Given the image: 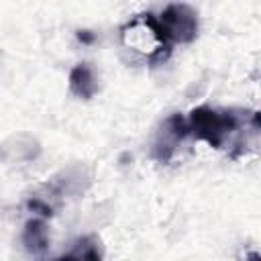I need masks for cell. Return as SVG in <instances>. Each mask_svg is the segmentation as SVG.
Instances as JSON below:
<instances>
[{
  "mask_svg": "<svg viewBox=\"0 0 261 261\" xmlns=\"http://www.w3.org/2000/svg\"><path fill=\"white\" fill-rule=\"evenodd\" d=\"M55 261H80V259H77V255H75V253H67V255H61V257H57Z\"/></svg>",
  "mask_w": 261,
  "mask_h": 261,
  "instance_id": "9c48e42d",
  "label": "cell"
},
{
  "mask_svg": "<svg viewBox=\"0 0 261 261\" xmlns=\"http://www.w3.org/2000/svg\"><path fill=\"white\" fill-rule=\"evenodd\" d=\"M77 39H80L82 43H92V41L96 39V35H94L92 31H77Z\"/></svg>",
  "mask_w": 261,
  "mask_h": 261,
  "instance_id": "ba28073f",
  "label": "cell"
},
{
  "mask_svg": "<svg viewBox=\"0 0 261 261\" xmlns=\"http://www.w3.org/2000/svg\"><path fill=\"white\" fill-rule=\"evenodd\" d=\"M188 120L175 112L171 116H167L161 124V130L157 133V139H155V147H153V153L159 161H167L175 149V145L188 135Z\"/></svg>",
  "mask_w": 261,
  "mask_h": 261,
  "instance_id": "277c9868",
  "label": "cell"
},
{
  "mask_svg": "<svg viewBox=\"0 0 261 261\" xmlns=\"http://www.w3.org/2000/svg\"><path fill=\"white\" fill-rule=\"evenodd\" d=\"M245 261H259V255H257V253H249V255L245 257Z\"/></svg>",
  "mask_w": 261,
  "mask_h": 261,
  "instance_id": "30bf717a",
  "label": "cell"
},
{
  "mask_svg": "<svg viewBox=\"0 0 261 261\" xmlns=\"http://www.w3.org/2000/svg\"><path fill=\"white\" fill-rule=\"evenodd\" d=\"M69 90L82 100H90L98 92V82L96 73L90 67V63H77L69 71Z\"/></svg>",
  "mask_w": 261,
  "mask_h": 261,
  "instance_id": "5b68a950",
  "label": "cell"
},
{
  "mask_svg": "<svg viewBox=\"0 0 261 261\" xmlns=\"http://www.w3.org/2000/svg\"><path fill=\"white\" fill-rule=\"evenodd\" d=\"M122 41L126 47H133L135 51L149 55H155L157 51L167 49L169 45L159 20L153 14H141L139 18L130 20L122 29Z\"/></svg>",
  "mask_w": 261,
  "mask_h": 261,
  "instance_id": "7a4b0ae2",
  "label": "cell"
},
{
  "mask_svg": "<svg viewBox=\"0 0 261 261\" xmlns=\"http://www.w3.org/2000/svg\"><path fill=\"white\" fill-rule=\"evenodd\" d=\"M77 245H80V247H77V251H73V253L77 255L80 261H102L100 247H98V243H96L94 239L86 237V239H82Z\"/></svg>",
  "mask_w": 261,
  "mask_h": 261,
  "instance_id": "52a82bcc",
  "label": "cell"
},
{
  "mask_svg": "<svg viewBox=\"0 0 261 261\" xmlns=\"http://www.w3.org/2000/svg\"><path fill=\"white\" fill-rule=\"evenodd\" d=\"M239 126V118L237 114H232L230 110H214L210 106H198L190 112V118H188V130L208 143L210 147H220L224 143V139L237 130Z\"/></svg>",
  "mask_w": 261,
  "mask_h": 261,
  "instance_id": "6da1fadb",
  "label": "cell"
},
{
  "mask_svg": "<svg viewBox=\"0 0 261 261\" xmlns=\"http://www.w3.org/2000/svg\"><path fill=\"white\" fill-rule=\"evenodd\" d=\"M157 20L167 41L192 43L198 35V14L190 4H169Z\"/></svg>",
  "mask_w": 261,
  "mask_h": 261,
  "instance_id": "3957f363",
  "label": "cell"
},
{
  "mask_svg": "<svg viewBox=\"0 0 261 261\" xmlns=\"http://www.w3.org/2000/svg\"><path fill=\"white\" fill-rule=\"evenodd\" d=\"M22 243H24V249L33 255H41L47 251V245H49V230H47V224L45 220L41 218H31L27 224H24V230H22Z\"/></svg>",
  "mask_w": 261,
  "mask_h": 261,
  "instance_id": "8992f818",
  "label": "cell"
}]
</instances>
